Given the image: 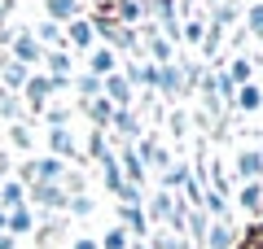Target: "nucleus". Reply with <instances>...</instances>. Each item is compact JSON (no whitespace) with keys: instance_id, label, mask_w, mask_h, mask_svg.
<instances>
[{"instance_id":"obj_1","label":"nucleus","mask_w":263,"mask_h":249,"mask_svg":"<svg viewBox=\"0 0 263 249\" xmlns=\"http://www.w3.org/2000/svg\"><path fill=\"white\" fill-rule=\"evenodd\" d=\"M27 205H31V210L66 214V188L62 184H27Z\"/></svg>"},{"instance_id":"obj_2","label":"nucleus","mask_w":263,"mask_h":249,"mask_svg":"<svg viewBox=\"0 0 263 249\" xmlns=\"http://www.w3.org/2000/svg\"><path fill=\"white\" fill-rule=\"evenodd\" d=\"M101 96H105V101L114 105V110H136V88H132V83L123 79L119 70H114V74H105V79H101Z\"/></svg>"},{"instance_id":"obj_3","label":"nucleus","mask_w":263,"mask_h":249,"mask_svg":"<svg viewBox=\"0 0 263 249\" xmlns=\"http://www.w3.org/2000/svg\"><path fill=\"white\" fill-rule=\"evenodd\" d=\"M48 157H57V162H79V140L70 127H48Z\"/></svg>"},{"instance_id":"obj_4","label":"nucleus","mask_w":263,"mask_h":249,"mask_svg":"<svg viewBox=\"0 0 263 249\" xmlns=\"http://www.w3.org/2000/svg\"><path fill=\"white\" fill-rule=\"evenodd\" d=\"M48 96H53L48 74H35V70H31V79L22 83V105H27V114H44V110H48Z\"/></svg>"},{"instance_id":"obj_5","label":"nucleus","mask_w":263,"mask_h":249,"mask_svg":"<svg viewBox=\"0 0 263 249\" xmlns=\"http://www.w3.org/2000/svg\"><path fill=\"white\" fill-rule=\"evenodd\" d=\"M233 175L241 179V184H259V179H263V149H237Z\"/></svg>"},{"instance_id":"obj_6","label":"nucleus","mask_w":263,"mask_h":249,"mask_svg":"<svg viewBox=\"0 0 263 249\" xmlns=\"http://www.w3.org/2000/svg\"><path fill=\"white\" fill-rule=\"evenodd\" d=\"M9 57L18 66H27V70H35L40 61H44V48L35 44V35H31V31H18V35H13V44H9Z\"/></svg>"},{"instance_id":"obj_7","label":"nucleus","mask_w":263,"mask_h":249,"mask_svg":"<svg viewBox=\"0 0 263 249\" xmlns=\"http://www.w3.org/2000/svg\"><path fill=\"white\" fill-rule=\"evenodd\" d=\"M62 39H66V48H79V53H92L97 48V35H92V22L88 18H70L62 27Z\"/></svg>"},{"instance_id":"obj_8","label":"nucleus","mask_w":263,"mask_h":249,"mask_svg":"<svg viewBox=\"0 0 263 249\" xmlns=\"http://www.w3.org/2000/svg\"><path fill=\"white\" fill-rule=\"evenodd\" d=\"M154 92L167 96V101H180V96H189V92H184V74H180V61L158 66V88H154Z\"/></svg>"},{"instance_id":"obj_9","label":"nucleus","mask_w":263,"mask_h":249,"mask_svg":"<svg viewBox=\"0 0 263 249\" xmlns=\"http://www.w3.org/2000/svg\"><path fill=\"white\" fill-rule=\"evenodd\" d=\"M237 240H241V232L233 227V223H206V236H202V249H237Z\"/></svg>"},{"instance_id":"obj_10","label":"nucleus","mask_w":263,"mask_h":249,"mask_svg":"<svg viewBox=\"0 0 263 249\" xmlns=\"http://www.w3.org/2000/svg\"><path fill=\"white\" fill-rule=\"evenodd\" d=\"M119 227L123 232H127V240H145V236H149V219H145V210H141V205H123V210H119Z\"/></svg>"},{"instance_id":"obj_11","label":"nucleus","mask_w":263,"mask_h":249,"mask_svg":"<svg viewBox=\"0 0 263 249\" xmlns=\"http://www.w3.org/2000/svg\"><path fill=\"white\" fill-rule=\"evenodd\" d=\"M66 171H70V166L66 162H57V157H35V162H31V184H62V175Z\"/></svg>"},{"instance_id":"obj_12","label":"nucleus","mask_w":263,"mask_h":249,"mask_svg":"<svg viewBox=\"0 0 263 249\" xmlns=\"http://www.w3.org/2000/svg\"><path fill=\"white\" fill-rule=\"evenodd\" d=\"M44 74H48V79H70V74H75V57H70V48H48V53H44Z\"/></svg>"},{"instance_id":"obj_13","label":"nucleus","mask_w":263,"mask_h":249,"mask_svg":"<svg viewBox=\"0 0 263 249\" xmlns=\"http://www.w3.org/2000/svg\"><path fill=\"white\" fill-rule=\"evenodd\" d=\"M27 79H31V70H27V66H18L13 57H0V88H5V92H13V96H18Z\"/></svg>"},{"instance_id":"obj_14","label":"nucleus","mask_w":263,"mask_h":249,"mask_svg":"<svg viewBox=\"0 0 263 249\" xmlns=\"http://www.w3.org/2000/svg\"><path fill=\"white\" fill-rule=\"evenodd\" d=\"M110 127L123 136V144H132V140H141V110H114Z\"/></svg>"},{"instance_id":"obj_15","label":"nucleus","mask_w":263,"mask_h":249,"mask_svg":"<svg viewBox=\"0 0 263 249\" xmlns=\"http://www.w3.org/2000/svg\"><path fill=\"white\" fill-rule=\"evenodd\" d=\"M119 61H123L119 53H110L105 44H97L92 53H88V74H97V79H105V74H114V70H119Z\"/></svg>"},{"instance_id":"obj_16","label":"nucleus","mask_w":263,"mask_h":249,"mask_svg":"<svg viewBox=\"0 0 263 249\" xmlns=\"http://www.w3.org/2000/svg\"><path fill=\"white\" fill-rule=\"evenodd\" d=\"M224 70H228V79H233L237 88H246V83H254L259 66H254V57H241V53H233V57L224 61Z\"/></svg>"},{"instance_id":"obj_17","label":"nucleus","mask_w":263,"mask_h":249,"mask_svg":"<svg viewBox=\"0 0 263 249\" xmlns=\"http://www.w3.org/2000/svg\"><path fill=\"white\" fill-rule=\"evenodd\" d=\"M22 205H27V184H18V179H5V184H0V210L9 214V210H22Z\"/></svg>"},{"instance_id":"obj_18","label":"nucleus","mask_w":263,"mask_h":249,"mask_svg":"<svg viewBox=\"0 0 263 249\" xmlns=\"http://www.w3.org/2000/svg\"><path fill=\"white\" fill-rule=\"evenodd\" d=\"M211 27H219V31H228V27H237L241 22V5L237 0H224V5H211Z\"/></svg>"},{"instance_id":"obj_19","label":"nucleus","mask_w":263,"mask_h":249,"mask_svg":"<svg viewBox=\"0 0 263 249\" xmlns=\"http://www.w3.org/2000/svg\"><path fill=\"white\" fill-rule=\"evenodd\" d=\"M5 232H9L13 240L27 236V232H35V210H31V205H22V210H9V219H5Z\"/></svg>"},{"instance_id":"obj_20","label":"nucleus","mask_w":263,"mask_h":249,"mask_svg":"<svg viewBox=\"0 0 263 249\" xmlns=\"http://www.w3.org/2000/svg\"><path fill=\"white\" fill-rule=\"evenodd\" d=\"M44 18L66 27L70 18H79V0H44Z\"/></svg>"},{"instance_id":"obj_21","label":"nucleus","mask_w":263,"mask_h":249,"mask_svg":"<svg viewBox=\"0 0 263 249\" xmlns=\"http://www.w3.org/2000/svg\"><path fill=\"white\" fill-rule=\"evenodd\" d=\"M241 31H246L250 39H259V44H263V0L241 5Z\"/></svg>"},{"instance_id":"obj_22","label":"nucleus","mask_w":263,"mask_h":249,"mask_svg":"<svg viewBox=\"0 0 263 249\" xmlns=\"http://www.w3.org/2000/svg\"><path fill=\"white\" fill-rule=\"evenodd\" d=\"M184 184H189V162H171L167 171H162V193L180 197V193H184Z\"/></svg>"},{"instance_id":"obj_23","label":"nucleus","mask_w":263,"mask_h":249,"mask_svg":"<svg viewBox=\"0 0 263 249\" xmlns=\"http://www.w3.org/2000/svg\"><path fill=\"white\" fill-rule=\"evenodd\" d=\"M97 166H101V179H105V188H110L114 197H119V188H123V171H119V157L105 149L101 157H97Z\"/></svg>"},{"instance_id":"obj_24","label":"nucleus","mask_w":263,"mask_h":249,"mask_svg":"<svg viewBox=\"0 0 263 249\" xmlns=\"http://www.w3.org/2000/svg\"><path fill=\"white\" fill-rule=\"evenodd\" d=\"M70 92L79 96V105L84 101H92V96H101V79H97V74H70Z\"/></svg>"},{"instance_id":"obj_25","label":"nucleus","mask_w":263,"mask_h":249,"mask_svg":"<svg viewBox=\"0 0 263 249\" xmlns=\"http://www.w3.org/2000/svg\"><path fill=\"white\" fill-rule=\"evenodd\" d=\"M259 105H263V88H259V83H246V88H237V96H233V110L254 114Z\"/></svg>"},{"instance_id":"obj_26","label":"nucleus","mask_w":263,"mask_h":249,"mask_svg":"<svg viewBox=\"0 0 263 249\" xmlns=\"http://www.w3.org/2000/svg\"><path fill=\"white\" fill-rule=\"evenodd\" d=\"M84 114L97 122V131H105V127H110V118H114V105L105 101V96H92V101H84Z\"/></svg>"},{"instance_id":"obj_27","label":"nucleus","mask_w":263,"mask_h":249,"mask_svg":"<svg viewBox=\"0 0 263 249\" xmlns=\"http://www.w3.org/2000/svg\"><path fill=\"white\" fill-rule=\"evenodd\" d=\"M237 205L254 219V214H259V205H263V179H259V184H241V188H237Z\"/></svg>"},{"instance_id":"obj_28","label":"nucleus","mask_w":263,"mask_h":249,"mask_svg":"<svg viewBox=\"0 0 263 249\" xmlns=\"http://www.w3.org/2000/svg\"><path fill=\"white\" fill-rule=\"evenodd\" d=\"M180 74H184V92H197L202 79H206V66L197 61V57H189V61H180Z\"/></svg>"},{"instance_id":"obj_29","label":"nucleus","mask_w":263,"mask_h":249,"mask_svg":"<svg viewBox=\"0 0 263 249\" xmlns=\"http://www.w3.org/2000/svg\"><path fill=\"white\" fill-rule=\"evenodd\" d=\"M66 214H70V219H88V214H97V197H88V193L66 197Z\"/></svg>"},{"instance_id":"obj_30","label":"nucleus","mask_w":263,"mask_h":249,"mask_svg":"<svg viewBox=\"0 0 263 249\" xmlns=\"http://www.w3.org/2000/svg\"><path fill=\"white\" fill-rule=\"evenodd\" d=\"M206 35V18H180V44H202Z\"/></svg>"},{"instance_id":"obj_31","label":"nucleus","mask_w":263,"mask_h":249,"mask_svg":"<svg viewBox=\"0 0 263 249\" xmlns=\"http://www.w3.org/2000/svg\"><path fill=\"white\" fill-rule=\"evenodd\" d=\"M22 114H27V105H22V96H0V118L5 122H22Z\"/></svg>"},{"instance_id":"obj_32","label":"nucleus","mask_w":263,"mask_h":249,"mask_svg":"<svg viewBox=\"0 0 263 249\" xmlns=\"http://www.w3.org/2000/svg\"><path fill=\"white\" fill-rule=\"evenodd\" d=\"M9 144L13 149H31V144H35V136H31L27 122H9Z\"/></svg>"},{"instance_id":"obj_33","label":"nucleus","mask_w":263,"mask_h":249,"mask_svg":"<svg viewBox=\"0 0 263 249\" xmlns=\"http://www.w3.org/2000/svg\"><path fill=\"white\" fill-rule=\"evenodd\" d=\"M127 245H132V240H127V232H123V227H110L101 240H97V249H127Z\"/></svg>"},{"instance_id":"obj_34","label":"nucleus","mask_w":263,"mask_h":249,"mask_svg":"<svg viewBox=\"0 0 263 249\" xmlns=\"http://www.w3.org/2000/svg\"><path fill=\"white\" fill-rule=\"evenodd\" d=\"M167 131H171L176 140H184V131H189V114H184V110H171V114H167Z\"/></svg>"},{"instance_id":"obj_35","label":"nucleus","mask_w":263,"mask_h":249,"mask_svg":"<svg viewBox=\"0 0 263 249\" xmlns=\"http://www.w3.org/2000/svg\"><path fill=\"white\" fill-rule=\"evenodd\" d=\"M119 201H123V205H145V188L123 184V188H119Z\"/></svg>"},{"instance_id":"obj_36","label":"nucleus","mask_w":263,"mask_h":249,"mask_svg":"<svg viewBox=\"0 0 263 249\" xmlns=\"http://www.w3.org/2000/svg\"><path fill=\"white\" fill-rule=\"evenodd\" d=\"M105 149H110V144H105V131H97V127H92V136H88V157L97 162V157H101Z\"/></svg>"},{"instance_id":"obj_37","label":"nucleus","mask_w":263,"mask_h":249,"mask_svg":"<svg viewBox=\"0 0 263 249\" xmlns=\"http://www.w3.org/2000/svg\"><path fill=\"white\" fill-rule=\"evenodd\" d=\"M44 118H48V127H66L70 110H66V105H53V110H44Z\"/></svg>"},{"instance_id":"obj_38","label":"nucleus","mask_w":263,"mask_h":249,"mask_svg":"<svg viewBox=\"0 0 263 249\" xmlns=\"http://www.w3.org/2000/svg\"><path fill=\"white\" fill-rule=\"evenodd\" d=\"M70 249H97V240L92 236H75V240H70Z\"/></svg>"},{"instance_id":"obj_39","label":"nucleus","mask_w":263,"mask_h":249,"mask_svg":"<svg viewBox=\"0 0 263 249\" xmlns=\"http://www.w3.org/2000/svg\"><path fill=\"white\" fill-rule=\"evenodd\" d=\"M9 9H13V0H0V27H5V18H9Z\"/></svg>"},{"instance_id":"obj_40","label":"nucleus","mask_w":263,"mask_h":249,"mask_svg":"<svg viewBox=\"0 0 263 249\" xmlns=\"http://www.w3.org/2000/svg\"><path fill=\"white\" fill-rule=\"evenodd\" d=\"M13 245H18V240H13L9 232H0V249H13Z\"/></svg>"},{"instance_id":"obj_41","label":"nucleus","mask_w":263,"mask_h":249,"mask_svg":"<svg viewBox=\"0 0 263 249\" xmlns=\"http://www.w3.org/2000/svg\"><path fill=\"white\" fill-rule=\"evenodd\" d=\"M254 223H259V227H254V232H263V205H259V214H254Z\"/></svg>"},{"instance_id":"obj_42","label":"nucleus","mask_w":263,"mask_h":249,"mask_svg":"<svg viewBox=\"0 0 263 249\" xmlns=\"http://www.w3.org/2000/svg\"><path fill=\"white\" fill-rule=\"evenodd\" d=\"M127 249H149V245H145V240H132V245Z\"/></svg>"},{"instance_id":"obj_43","label":"nucleus","mask_w":263,"mask_h":249,"mask_svg":"<svg viewBox=\"0 0 263 249\" xmlns=\"http://www.w3.org/2000/svg\"><path fill=\"white\" fill-rule=\"evenodd\" d=\"M5 219H9V214H5V210H0V232H5Z\"/></svg>"},{"instance_id":"obj_44","label":"nucleus","mask_w":263,"mask_h":249,"mask_svg":"<svg viewBox=\"0 0 263 249\" xmlns=\"http://www.w3.org/2000/svg\"><path fill=\"white\" fill-rule=\"evenodd\" d=\"M206 5H224V0H206Z\"/></svg>"},{"instance_id":"obj_45","label":"nucleus","mask_w":263,"mask_h":249,"mask_svg":"<svg viewBox=\"0 0 263 249\" xmlns=\"http://www.w3.org/2000/svg\"><path fill=\"white\" fill-rule=\"evenodd\" d=\"M237 5H241V0H237Z\"/></svg>"},{"instance_id":"obj_46","label":"nucleus","mask_w":263,"mask_h":249,"mask_svg":"<svg viewBox=\"0 0 263 249\" xmlns=\"http://www.w3.org/2000/svg\"><path fill=\"white\" fill-rule=\"evenodd\" d=\"M259 70H263V66H259Z\"/></svg>"}]
</instances>
